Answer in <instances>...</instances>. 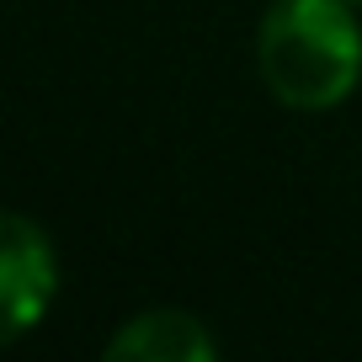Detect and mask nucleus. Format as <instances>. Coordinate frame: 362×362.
<instances>
[{
	"label": "nucleus",
	"instance_id": "4",
	"mask_svg": "<svg viewBox=\"0 0 362 362\" xmlns=\"http://www.w3.org/2000/svg\"><path fill=\"white\" fill-rule=\"evenodd\" d=\"M351 6H362V0H351Z\"/></svg>",
	"mask_w": 362,
	"mask_h": 362
},
{
	"label": "nucleus",
	"instance_id": "1",
	"mask_svg": "<svg viewBox=\"0 0 362 362\" xmlns=\"http://www.w3.org/2000/svg\"><path fill=\"white\" fill-rule=\"evenodd\" d=\"M256 69L293 112H330L362 80V27L351 0H272L256 27Z\"/></svg>",
	"mask_w": 362,
	"mask_h": 362
},
{
	"label": "nucleus",
	"instance_id": "3",
	"mask_svg": "<svg viewBox=\"0 0 362 362\" xmlns=\"http://www.w3.org/2000/svg\"><path fill=\"white\" fill-rule=\"evenodd\" d=\"M107 357L112 362H123V357H134V362H208V357H218V341L187 309H144V315L117 325V336L107 341Z\"/></svg>",
	"mask_w": 362,
	"mask_h": 362
},
{
	"label": "nucleus",
	"instance_id": "2",
	"mask_svg": "<svg viewBox=\"0 0 362 362\" xmlns=\"http://www.w3.org/2000/svg\"><path fill=\"white\" fill-rule=\"evenodd\" d=\"M59 293V261L43 224L22 214H6L0 224V298H6V341L27 336L48 315Z\"/></svg>",
	"mask_w": 362,
	"mask_h": 362
}]
</instances>
